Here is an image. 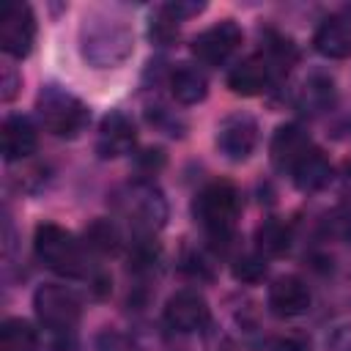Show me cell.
<instances>
[{"label":"cell","instance_id":"cell-6","mask_svg":"<svg viewBox=\"0 0 351 351\" xmlns=\"http://www.w3.org/2000/svg\"><path fill=\"white\" fill-rule=\"evenodd\" d=\"M241 44V27L230 19L211 25L192 38V55L206 66H222Z\"/></svg>","mask_w":351,"mask_h":351},{"label":"cell","instance_id":"cell-5","mask_svg":"<svg viewBox=\"0 0 351 351\" xmlns=\"http://www.w3.org/2000/svg\"><path fill=\"white\" fill-rule=\"evenodd\" d=\"M36 41V16L27 3L0 5V47L11 58H25Z\"/></svg>","mask_w":351,"mask_h":351},{"label":"cell","instance_id":"cell-7","mask_svg":"<svg viewBox=\"0 0 351 351\" xmlns=\"http://www.w3.org/2000/svg\"><path fill=\"white\" fill-rule=\"evenodd\" d=\"M255 143H258V123L244 112L228 115L217 129V148L230 162H244L252 154Z\"/></svg>","mask_w":351,"mask_h":351},{"label":"cell","instance_id":"cell-27","mask_svg":"<svg viewBox=\"0 0 351 351\" xmlns=\"http://www.w3.org/2000/svg\"><path fill=\"white\" fill-rule=\"evenodd\" d=\"M14 85H16V77H14V74L5 69V71H3V99H5V101L14 96V90H16Z\"/></svg>","mask_w":351,"mask_h":351},{"label":"cell","instance_id":"cell-3","mask_svg":"<svg viewBox=\"0 0 351 351\" xmlns=\"http://www.w3.org/2000/svg\"><path fill=\"white\" fill-rule=\"evenodd\" d=\"M192 211H195V219L214 239H228L239 217V192L225 181H214L197 192Z\"/></svg>","mask_w":351,"mask_h":351},{"label":"cell","instance_id":"cell-4","mask_svg":"<svg viewBox=\"0 0 351 351\" xmlns=\"http://www.w3.org/2000/svg\"><path fill=\"white\" fill-rule=\"evenodd\" d=\"M33 310L36 318L52 332H71L80 321V299L74 296V291L55 282L41 285L33 293Z\"/></svg>","mask_w":351,"mask_h":351},{"label":"cell","instance_id":"cell-24","mask_svg":"<svg viewBox=\"0 0 351 351\" xmlns=\"http://www.w3.org/2000/svg\"><path fill=\"white\" fill-rule=\"evenodd\" d=\"M329 225H332V233L340 236L343 241H351V200L340 203L332 217H329Z\"/></svg>","mask_w":351,"mask_h":351},{"label":"cell","instance_id":"cell-14","mask_svg":"<svg viewBox=\"0 0 351 351\" xmlns=\"http://www.w3.org/2000/svg\"><path fill=\"white\" fill-rule=\"evenodd\" d=\"M126 214L132 217L134 225L154 230V228H159V225L165 222L167 206H165L159 189H154V186H148V184H134V186L129 189Z\"/></svg>","mask_w":351,"mask_h":351},{"label":"cell","instance_id":"cell-22","mask_svg":"<svg viewBox=\"0 0 351 351\" xmlns=\"http://www.w3.org/2000/svg\"><path fill=\"white\" fill-rule=\"evenodd\" d=\"M178 36V19L167 11V5H162L154 16H151V38L159 44H167L170 38Z\"/></svg>","mask_w":351,"mask_h":351},{"label":"cell","instance_id":"cell-26","mask_svg":"<svg viewBox=\"0 0 351 351\" xmlns=\"http://www.w3.org/2000/svg\"><path fill=\"white\" fill-rule=\"evenodd\" d=\"M58 337L52 340V348L49 351H77V340H74V332H55Z\"/></svg>","mask_w":351,"mask_h":351},{"label":"cell","instance_id":"cell-12","mask_svg":"<svg viewBox=\"0 0 351 351\" xmlns=\"http://www.w3.org/2000/svg\"><path fill=\"white\" fill-rule=\"evenodd\" d=\"M134 123L123 115V112H110L104 115L101 126H99V140H96V151L104 156V159H115V156H123L134 148Z\"/></svg>","mask_w":351,"mask_h":351},{"label":"cell","instance_id":"cell-19","mask_svg":"<svg viewBox=\"0 0 351 351\" xmlns=\"http://www.w3.org/2000/svg\"><path fill=\"white\" fill-rule=\"evenodd\" d=\"M0 351H38V335L25 318H5L0 326Z\"/></svg>","mask_w":351,"mask_h":351},{"label":"cell","instance_id":"cell-21","mask_svg":"<svg viewBox=\"0 0 351 351\" xmlns=\"http://www.w3.org/2000/svg\"><path fill=\"white\" fill-rule=\"evenodd\" d=\"M85 244L93 250V252H101V255H112L118 247H121V233L118 228L110 222V219H93L85 230Z\"/></svg>","mask_w":351,"mask_h":351},{"label":"cell","instance_id":"cell-16","mask_svg":"<svg viewBox=\"0 0 351 351\" xmlns=\"http://www.w3.org/2000/svg\"><path fill=\"white\" fill-rule=\"evenodd\" d=\"M291 178H293L296 189H302V192H318V189H324V186L332 181V165L326 162V156H324L318 148H313V151L291 170Z\"/></svg>","mask_w":351,"mask_h":351},{"label":"cell","instance_id":"cell-8","mask_svg":"<svg viewBox=\"0 0 351 351\" xmlns=\"http://www.w3.org/2000/svg\"><path fill=\"white\" fill-rule=\"evenodd\" d=\"M208 321V304L197 291H178L165 304V324L176 332H197Z\"/></svg>","mask_w":351,"mask_h":351},{"label":"cell","instance_id":"cell-23","mask_svg":"<svg viewBox=\"0 0 351 351\" xmlns=\"http://www.w3.org/2000/svg\"><path fill=\"white\" fill-rule=\"evenodd\" d=\"M266 274V261L263 255H244L233 263V277L241 282H258Z\"/></svg>","mask_w":351,"mask_h":351},{"label":"cell","instance_id":"cell-10","mask_svg":"<svg viewBox=\"0 0 351 351\" xmlns=\"http://www.w3.org/2000/svg\"><path fill=\"white\" fill-rule=\"evenodd\" d=\"M310 288L299 277H280L269 285V310L277 318H296L310 310Z\"/></svg>","mask_w":351,"mask_h":351},{"label":"cell","instance_id":"cell-1","mask_svg":"<svg viewBox=\"0 0 351 351\" xmlns=\"http://www.w3.org/2000/svg\"><path fill=\"white\" fill-rule=\"evenodd\" d=\"M33 250H36V258L55 274H63V277L85 274V258H82L80 241L55 222H41L36 228Z\"/></svg>","mask_w":351,"mask_h":351},{"label":"cell","instance_id":"cell-11","mask_svg":"<svg viewBox=\"0 0 351 351\" xmlns=\"http://www.w3.org/2000/svg\"><path fill=\"white\" fill-rule=\"evenodd\" d=\"M274 77V66L266 55H252L236 63L228 74V88L239 96H258L266 90V85Z\"/></svg>","mask_w":351,"mask_h":351},{"label":"cell","instance_id":"cell-15","mask_svg":"<svg viewBox=\"0 0 351 351\" xmlns=\"http://www.w3.org/2000/svg\"><path fill=\"white\" fill-rule=\"evenodd\" d=\"M313 44L315 49L324 55V58H332V60H343L351 55V27L332 16V19H324L313 36Z\"/></svg>","mask_w":351,"mask_h":351},{"label":"cell","instance_id":"cell-25","mask_svg":"<svg viewBox=\"0 0 351 351\" xmlns=\"http://www.w3.org/2000/svg\"><path fill=\"white\" fill-rule=\"evenodd\" d=\"M271 351H310V340L302 335H285V337L274 340Z\"/></svg>","mask_w":351,"mask_h":351},{"label":"cell","instance_id":"cell-17","mask_svg":"<svg viewBox=\"0 0 351 351\" xmlns=\"http://www.w3.org/2000/svg\"><path fill=\"white\" fill-rule=\"evenodd\" d=\"M170 90L173 96L181 101V104H197L206 99V90H208V82H206V74L195 66H178L173 74H170Z\"/></svg>","mask_w":351,"mask_h":351},{"label":"cell","instance_id":"cell-9","mask_svg":"<svg viewBox=\"0 0 351 351\" xmlns=\"http://www.w3.org/2000/svg\"><path fill=\"white\" fill-rule=\"evenodd\" d=\"M269 151H271L274 167L282 170V173H291L313 151V140H310V134L299 123H285V126H280L274 132Z\"/></svg>","mask_w":351,"mask_h":351},{"label":"cell","instance_id":"cell-2","mask_svg":"<svg viewBox=\"0 0 351 351\" xmlns=\"http://www.w3.org/2000/svg\"><path fill=\"white\" fill-rule=\"evenodd\" d=\"M36 112L47 132L55 137H77L88 126V107L58 85H47L36 99Z\"/></svg>","mask_w":351,"mask_h":351},{"label":"cell","instance_id":"cell-13","mask_svg":"<svg viewBox=\"0 0 351 351\" xmlns=\"http://www.w3.org/2000/svg\"><path fill=\"white\" fill-rule=\"evenodd\" d=\"M38 145V134H36V126L30 123V118L25 115H8L3 121V129H0V148H3V159L5 162H16V159H25L36 151Z\"/></svg>","mask_w":351,"mask_h":351},{"label":"cell","instance_id":"cell-18","mask_svg":"<svg viewBox=\"0 0 351 351\" xmlns=\"http://www.w3.org/2000/svg\"><path fill=\"white\" fill-rule=\"evenodd\" d=\"M332 104H335V82L324 74H313L299 93V107L310 115H318V112L329 110Z\"/></svg>","mask_w":351,"mask_h":351},{"label":"cell","instance_id":"cell-20","mask_svg":"<svg viewBox=\"0 0 351 351\" xmlns=\"http://www.w3.org/2000/svg\"><path fill=\"white\" fill-rule=\"evenodd\" d=\"M255 244L261 255H282L291 244V230L280 219H266L255 230Z\"/></svg>","mask_w":351,"mask_h":351}]
</instances>
